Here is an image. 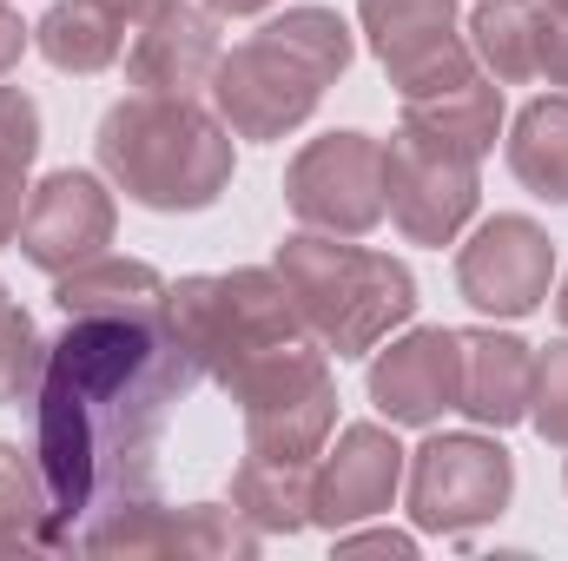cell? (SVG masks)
<instances>
[{
  "mask_svg": "<svg viewBox=\"0 0 568 561\" xmlns=\"http://www.w3.org/2000/svg\"><path fill=\"white\" fill-rule=\"evenodd\" d=\"M384 205H390V225L410 245H429V252L456 245L463 225L483 205L476 159H456V152H443V145L397 126L390 145H384Z\"/></svg>",
  "mask_w": 568,
  "mask_h": 561,
  "instance_id": "9c48e42d",
  "label": "cell"
},
{
  "mask_svg": "<svg viewBox=\"0 0 568 561\" xmlns=\"http://www.w3.org/2000/svg\"><path fill=\"white\" fill-rule=\"evenodd\" d=\"M199 384L205 370L165 317H67L47 344V377L33 397V462L53 496V555H73L93 516L159 496V442Z\"/></svg>",
  "mask_w": 568,
  "mask_h": 561,
  "instance_id": "6da1fadb",
  "label": "cell"
},
{
  "mask_svg": "<svg viewBox=\"0 0 568 561\" xmlns=\"http://www.w3.org/2000/svg\"><path fill=\"white\" fill-rule=\"evenodd\" d=\"M40 377H47V337L33 330V317L20 304H7L0 310V410L33 404Z\"/></svg>",
  "mask_w": 568,
  "mask_h": 561,
  "instance_id": "d4e9b609",
  "label": "cell"
},
{
  "mask_svg": "<svg viewBox=\"0 0 568 561\" xmlns=\"http://www.w3.org/2000/svg\"><path fill=\"white\" fill-rule=\"evenodd\" d=\"M469 53L496 86H529L542 73V0H476Z\"/></svg>",
  "mask_w": 568,
  "mask_h": 561,
  "instance_id": "ffe728a7",
  "label": "cell"
},
{
  "mask_svg": "<svg viewBox=\"0 0 568 561\" xmlns=\"http://www.w3.org/2000/svg\"><path fill=\"white\" fill-rule=\"evenodd\" d=\"M410 449L397 442V422H344L337 442L317 456V489H311V529H357L371 516L397 509Z\"/></svg>",
  "mask_w": 568,
  "mask_h": 561,
  "instance_id": "7c38bea8",
  "label": "cell"
},
{
  "mask_svg": "<svg viewBox=\"0 0 568 561\" xmlns=\"http://www.w3.org/2000/svg\"><path fill=\"white\" fill-rule=\"evenodd\" d=\"M377 417L397 429H429L443 410H456L463 397V337L443 324H417L404 337H384L364 377Z\"/></svg>",
  "mask_w": 568,
  "mask_h": 561,
  "instance_id": "4fadbf2b",
  "label": "cell"
},
{
  "mask_svg": "<svg viewBox=\"0 0 568 561\" xmlns=\"http://www.w3.org/2000/svg\"><path fill=\"white\" fill-rule=\"evenodd\" d=\"M27 549L53 555V496L33 449L0 442V555H27Z\"/></svg>",
  "mask_w": 568,
  "mask_h": 561,
  "instance_id": "603a6c76",
  "label": "cell"
},
{
  "mask_svg": "<svg viewBox=\"0 0 568 561\" xmlns=\"http://www.w3.org/2000/svg\"><path fill=\"white\" fill-rule=\"evenodd\" d=\"M542 7H549V13H568V0H542Z\"/></svg>",
  "mask_w": 568,
  "mask_h": 561,
  "instance_id": "e575fe53",
  "label": "cell"
},
{
  "mask_svg": "<svg viewBox=\"0 0 568 561\" xmlns=\"http://www.w3.org/2000/svg\"><path fill=\"white\" fill-rule=\"evenodd\" d=\"M100 172L140 205V212H212L239 172L232 126L179 93H126L100 113L93 133Z\"/></svg>",
  "mask_w": 568,
  "mask_h": 561,
  "instance_id": "7a4b0ae2",
  "label": "cell"
},
{
  "mask_svg": "<svg viewBox=\"0 0 568 561\" xmlns=\"http://www.w3.org/2000/svg\"><path fill=\"white\" fill-rule=\"evenodd\" d=\"M27 218V165H0V252L20 238Z\"/></svg>",
  "mask_w": 568,
  "mask_h": 561,
  "instance_id": "f546056e",
  "label": "cell"
},
{
  "mask_svg": "<svg viewBox=\"0 0 568 561\" xmlns=\"http://www.w3.org/2000/svg\"><path fill=\"white\" fill-rule=\"evenodd\" d=\"M27 47H33V27L20 20V7H13V0H0V73H13Z\"/></svg>",
  "mask_w": 568,
  "mask_h": 561,
  "instance_id": "4dcf8cb0",
  "label": "cell"
},
{
  "mask_svg": "<svg viewBox=\"0 0 568 561\" xmlns=\"http://www.w3.org/2000/svg\"><path fill=\"white\" fill-rule=\"evenodd\" d=\"M100 7H106L113 20H126V27H145V20H152L159 7H172V0H100Z\"/></svg>",
  "mask_w": 568,
  "mask_h": 561,
  "instance_id": "1f68e13d",
  "label": "cell"
},
{
  "mask_svg": "<svg viewBox=\"0 0 568 561\" xmlns=\"http://www.w3.org/2000/svg\"><path fill=\"white\" fill-rule=\"evenodd\" d=\"M165 324L192 350V364L225 384L252 357H265L284 337H304L297 304L284 297L272 265H239V272H192L165 290Z\"/></svg>",
  "mask_w": 568,
  "mask_h": 561,
  "instance_id": "5b68a950",
  "label": "cell"
},
{
  "mask_svg": "<svg viewBox=\"0 0 568 561\" xmlns=\"http://www.w3.org/2000/svg\"><path fill=\"white\" fill-rule=\"evenodd\" d=\"M549 284H556V238L536 218H523V212L483 218L463 238V252H456V290L483 317L516 324V317L542 310Z\"/></svg>",
  "mask_w": 568,
  "mask_h": 561,
  "instance_id": "30bf717a",
  "label": "cell"
},
{
  "mask_svg": "<svg viewBox=\"0 0 568 561\" xmlns=\"http://www.w3.org/2000/svg\"><path fill=\"white\" fill-rule=\"evenodd\" d=\"M7 304H13V297H7V284H0V310H7Z\"/></svg>",
  "mask_w": 568,
  "mask_h": 561,
  "instance_id": "d590c367",
  "label": "cell"
},
{
  "mask_svg": "<svg viewBox=\"0 0 568 561\" xmlns=\"http://www.w3.org/2000/svg\"><path fill=\"white\" fill-rule=\"evenodd\" d=\"M562 482H568V469H562Z\"/></svg>",
  "mask_w": 568,
  "mask_h": 561,
  "instance_id": "8d00e7d4",
  "label": "cell"
},
{
  "mask_svg": "<svg viewBox=\"0 0 568 561\" xmlns=\"http://www.w3.org/2000/svg\"><path fill=\"white\" fill-rule=\"evenodd\" d=\"M113 225H120V198L106 192V172H80V165H60L47 172L33 192H27V218H20V258L47 278L100 258L113 245Z\"/></svg>",
  "mask_w": 568,
  "mask_h": 561,
  "instance_id": "8fae6325",
  "label": "cell"
},
{
  "mask_svg": "<svg viewBox=\"0 0 568 561\" xmlns=\"http://www.w3.org/2000/svg\"><path fill=\"white\" fill-rule=\"evenodd\" d=\"M509 172L523 192L549 198V205H568V93H542L516 113L509 126Z\"/></svg>",
  "mask_w": 568,
  "mask_h": 561,
  "instance_id": "44dd1931",
  "label": "cell"
},
{
  "mask_svg": "<svg viewBox=\"0 0 568 561\" xmlns=\"http://www.w3.org/2000/svg\"><path fill=\"white\" fill-rule=\"evenodd\" d=\"M331 429H337V384L304 390V397H291V404L245 410V449L284 456V462H317L324 442H331Z\"/></svg>",
  "mask_w": 568,
  "mask_h": 561,
  "instance_id": "7402d4cb",
  "label": "cell"
},
{
  "mask_svg": "<svg viewBox=\"0 0 568 561\" xmlns=\"http://www.w3.org/2000/svg\"><path fill=\"white\" fill-rule=\"evenodd\" d=\"M351 60H357V33L344 27V13L304 0L265 20L252 40L225 47L205 93L212 113L232 126V140L272 145L317 113V100L351 73Z\"/></svg>",
  "mask_w": 568,
  "mask_h": 561,
  "instance_id": "3957f363",
  "label": "cell"
},
{
  "mask_svg": "<svg viewBox=\"0 0 568 561\" xmlns=\"http://www.w3.org/2000/svg\"><path fill=\"white\" fill-rule=\"evenodd\" d=\"M284 297L297 304L304 330L337 357H371L397 324L417 317V278L404 258L351 245L337 232H291L272 258Z\"/></svg>",
  "mask_w": 568,
  "mask_h": 561,
  "instance_id": "277c9868",
  "label": "cell"
},
{
  "mask_svg": "<svg viewBox=\"0 0 568 561\" xmlns=\"http://www.w3.org/2000/svg\"><path fill=\"white\" fill-rule=\"evenodd\" d=\"M404 133L443 145L456 159H489L496 140H503V86L489 73H469L463 86H443V93H424V100H404Z\"/></svg>",
  "mask_w": 568,
  "mask_h": 561,
  "instance_id": "2e32d148",
  "label": "cell"
},
{
  "mask_svg": "<svg viewBox=\"0 0 568 561\" xmlns=\"http://www.w3.org/2000/svg\"><path fill=\"white\" fill-rule=\"evenodd\" d=\"M463 337V397L456 410L476 422V429H516L529 422V390H536V350L496 324L483 330H456Z\"/></svg>",
  "mask_w": 568,
  "mask_h": 561,
  "instance_id": "9a60e30c",
  "label": "cell"
},
{
  "mask_svg": "<svg viewBox=\"0 0 568 561\" xmlns=\"http://www.w3.org/2000/svg\"><path fill=\"white\" fill-rule=\"evenodd\" d=\"M536 80L568 93V13H549V7H542V73Z\"/></svg>",
  "mask_w": 568,
  "mask_h": 561,
  "instance_id": "f1b7e54d",
  "label": "cell"
},
{
  "mask_svg": "<svg viewBox=\"0 0 568 561\" xmlns=\"http://www.w3.org/2000/svg\"><path fill=\"white\" fill-rule=\"evenodd\" d=\"M165 290L172 284L159 278L145 258L100 252V258H87V265L53 278V304H60V317H140V324H159L165 317Z\"/></svg>",
  "mask_w": 568,
  "mask_h": 561,
  "instance_id": "e0dca14e",
  "label": "cell"
},
{
  "mask_svg": "<svg viewBox=\"0 0 568 561\" xmlns=\"http://www.w3.org/2000/svg\"><path fill=\"white\" fill-rule=\"evenodd\" d=\"M284 205L304 232L364 238L384 225V140L371 133H324L304 140L284 165Z\"/></svg>",
  "mask_w": 568,
  "mask_h": 561,
  "instance_id": "52a82bcc",
  "label": "cell"
},
{
  "mask_svg": "<svg viewBox=\"0 0 568 561\" xmlns=\"http://www.w3.org/2000/svg\"><path fill=\"white\" fill-rule=\"evenodd\" d=\"M205 7H212L219 20H239V13H265L272 0H205Z\"/></svg>",
  "mask_w": 568,
  "mask_h": 561,
  "instance_id": "d6a6232c",
  "label": "cell"
},
{
  "mask_svg": "<svg viewBox=\"0 0 568 561\" xmlns=\"http://www.w3.org/2000/svg\"><path fill=\"white\" fill-rule=\"evenodd\" d=\"M126 20H113L100 0H53L33 20V47L53 73H106L126 53Z\"/></svg>",
  "mask_w": 568,
  "mask_h": 561,
  "instance_id": "d6986e66",
  "label": "cell"
},
{
  "mask_svg": "<svg viewBox=\"0 0 568 561\" xmlns=\"http://www.w3.org/2000/svg\"><path fill=\"white\" fill-rule=\"evenodd\" d=\"M404 496H410V522L424 536H476L489 529L509 496H516V456L483 436V429H456V436H429L424 449H410L404 462Z\"/></svg>",
  "mask_w": 568,
  "mask_h": 561,
  "instance_id": "8992f818",
  "label": "cell"
},
{
  "mask_svg": "<svg viewBox=\"0 0 568 561\" xmlns=\"http://www.w3.org/2000/svg\"><path fill=\"white\" fill-rule=\"evenodd\" d=\"M219 60H225L219 13H212V7H192V0H172V7H159L145 27H133L126 86H133V93H179V100H199V93L212 86Z\"/></svg>",
  "mask_w": 568,
  "mask_h": 561,
  "instance_id": "5bb4252c",
  "label": "cell"
},
{
  "mask_svg": "<svg viewBox=\"0 0 568 561\" xmlns=\"http://www.w3.org/2000/svg\"><path fill=\"white\" fill-rule=\"evenodd\" d=\"M311 489H317V462H284V456L245 449V462L232 469V509L258 536H304L311 529Z\"/></svg>",
  "mask_w": 568,
  "mask_h": 561,
  "instance_id": "ac0fdd59",
  "label": "cell"
},
{
  "mask_svg": "<svg viewBox=\"0 0 568 561\" xmlns=\"http://www.w3.org/2000/svg\"><path fill=\"white\" fill-rule=\"evenodd\" d=\"M265 549V536L225 509V502H185L172 509V536H165V555H212V561H252Z\"/></svg>",
  "mask_w": 568,
  "mask_h": 561,
  "instance_id": "cb8c5ba5",
  "label": "cell"
},
{
  "mask_svg": "<svg viewBox=\"0 0 568 561\" xmlns=\"http://www.w3.org/2000/svg\"><path fill=\"white\" fill-rule=\"evenodd\" d=\"M556 317H562V330H568V278H562V290H556Z\"/></svg>",
  "mask_w": 568,
  "mask_h": 561,
  "instance_id": "836d02e7",
  "label": "cell"
},
{
  "mask_svg": "<svg viewBox=\"0 0 568 561\" xmlns=\"http://www.w3.org/2000/svg\"><path fill=\"white\" fill-rule=\"evenodd\" d=\"M337 555H417V536L404 529H337Z\"/></svg>",
  "mask_w": 568,
  "mask_h": 561,
  "instance_id": "83f0119b",
  "label": "cell"
},
{
  "mask_svg": "<svg viewBox=\"0 0 568 561\" xmlns=\"http://www.w3.org/2000/svg\"><path fill=\"white\" fill-rule=\"evenodd\" d=\"M529 422L549 449L568 456V337L536 350V390H529Z\"/></svg>",
  "mask_w": 568,
  "mask_h": 561,
  "instance_id": "484cf974",
  "label": "cell"
},
{
  "mask_svg": "<svg viewBox=\"0 0 568 561\" xmlns=\"http://www.w3.org/2000/svg\"><path fill=\"white\" fill-rule=\"evenodd\" d=\"M40 159V106L27 86H0V165Z\"/></svg>",
  "mask_w": 568,
  "mask_h": 561,
  "instance_id": "4316f807",
  "label": "cell"
},
{
  "mask_svg": "<svg viewBox=\"0 0 568 561\" xmlns=\"http://www.w3.org/2000/svg\"><path fill=\"white\" fill-rule=\"evenodd\" d=\"M357 27L397 100H424L483 73L469 33H456V0H357Z\"/></svg>",
  "mask_w": 568,
  "mask_h": 561,
  "instance_id": "ba28073f",
  "label": "cell"
}]
</instances>
